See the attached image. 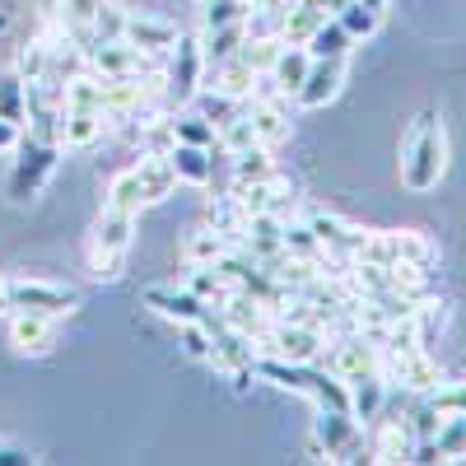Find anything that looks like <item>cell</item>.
<instances>
[{
	"label": "cell",
	"mask_w": 466,
	"mask_h": 466,
	"mask_svg": "<svg viewBox=\"0 0 466 466\" xmlns=\"http://www.w3.org/2000/svg\"><path fill=\"white\" fill-rule=\"evenodd\" d=\"M201 89H215V94H228V98L248 103L252 89H257V70L243 61V52H233V56L206 66V85H201Z\"/></svg>",
	"instance_id": "17"
},
{
	"label": "cell",
	"mask_w": 466,
	"mask_h": 466,
	"mask_svg": "<svg viewBox=\"0 0 466 466\" xmlns=\"http://www.w3.org/2000/svg\"><path fill=\"white\" fill-rule=\"evenodd\" d=\"M424 397L434 401L439 415H466V382H443L439 378V387H430Z\"/></svg>",
	"instance_id": "38"
},
{
	"label": "cell",
	"mask_w": 466,
	"mask_h": 466,
	"mask_svg": "<svg viewBox=\"0 0 466 466\" xmlns=\"http://www.w3.org/2000/svg\"><path fill=\"white\" fill-rule=\"evenodd\" d=\"M318 360H322L327 373H336L340 382H350V378L378 369V345H373V336H364L360 327H355V331H336V336H327V345H322Z\"/></svg>",
	"instance_id": "10"
},
{
	"label": "cell",
	"mask_w": 466,
	"mask_h": 466,
	"mask_svg": "<svg viewBox=\"0 0 466 466\" xmlns=\"http://www.w3.org/2000/svg\"><path fill=\"white\" fill-rule=\"evenodd\" d=\"M168 164H173L177 182L206 187V182L215 177V149H206V145H173V149H168Z\"/></svg>",
	"instance_id": "21"
},
{
	"label": "cell",
	"mask_w": 466,
	"mask_h": 466,
	"mask_svg": "<svg viewBox=\"0 0 466 466\" xmlns=\"http://www.w3.org/2000/svg\"><path fill=\"white\" fill-rule=\"evenodd\" d=\"M10 313V299H5V280H0V318Z\"/></svg>",
	"instance_id": "42"
},
{
	"label": "cell",
	"mask_w": 466,
	"mask_h": 466,
	"mask_svg": "<svg viewBox=\"0 0 466 466\" xmlns=\"http://www.w3.org/2000/svg\"><path fill=\"white\" fill-rule=\"evenodd\" d=\"M122 37H127L136 52H145V56H168L173 43H177V24L164 19V15L127 10V28H122Z\"/></svg>",
	"instance_id": "14"
},
{
	"label": "cell",
	"mask_w": 466,
	"mask_h": 466,
	"mask_svg": "<svg viewBox=\"0 0 466 466\" xmlns=\"http://www.w3.org/2000/svg\"><path fill=\"white\" fill-rule=\"evenodd\" d=\"M24 461H33L24 448H0V466H24Z\"/></svg>",
	"instance_id": "40"
},
{
	"label": "cell",
	"mask_w": 466,
	"mask_h": 466,
	"mask_svg": "<svg viewBox=\"0 0 466 466\" xmlns=\"http://www.w3.org/2000/svg\"><path fill=\"white\" fill-rule=\"evenodd\" d=\"M378 369L392 387H401V392H430V387H439V364L430 360V345L378 350Z\"/></svg>",
	"instance_id": "9"
},
{
	"label": "cell",
	"mask_w": 466,
	"mask_h": 466,
	"mask_svg": "<svg viewBox=\"0 0 466 466\" xmlns=\"http://www.w3.org/2000/svg\"><path fill=\"white\" fill-rule=\"evenodd\" d=\"M340 85H345V61H313L308 75H303V85H299V94H294V103L303 112H318L340 94Z\"/></svg>",
	"instance_id": "15"
},
{
	"label": "cell",
	"mask_w": 466,
	"mask_h": 466,
	"mask_svg": "<svg viewBox=\"0 0 466 466\" xmlns=\"http://www.w3.org/2000/svg\"><path fill=\"white\" fill-rule=\"evenodd\" d=\"M131 243H136V215H131V210L103 206V215H98L94 228H89V243H85L89 270H94L98 280H116V276L127 270Z\"/></svg>",
	"instance_id": "4"
},
{
	"label": "cell",
	"mask_w": 466,
	"mask_h": 466,
	"mask_svg": "<svg viewBox=\"0 0 466 466\" xmlns=\"http://www.w3.org/2000/svg\"><path fill=\"white\" fill-rule=\"evenodd\" d=\"M103 131H107V112H103V94H98V75L80 70L75 80L61 85L56 140H61V149H89L103 140Z\"/></svg>",
	"instance_id": "3"
},
{
	"label": "cell",
	"mask_w": 466,
	"mask_h": 466,
	"mask_svg": "<svg viewBox=\"0 0 466 466\" xmlns=\"http://www.w3.org/2000/svg\"><path fill=\"white\" fill-rule=\"evenodd\" d=\"M0 116L15 122V127H24V116H28V80L19 70L0 75Z\"/></svg>",
	"instance_id": "28"
},
{
	"label": "cell",
	"mask_w": 466,
	"mask_h": 466,
	"mask_svg": "<svg viewBox=\"0 0 466 466\" xmlns=\"http://www.w3.org/2000/svg\"><path fill=\"white\" fill-rule=\"evenodd\" d=\"M280 47H285V43H280V37H248V43H243L238 52H243V61H248V66H252L257 75H266L270 66H276V56H280Z\"/></svg>",
	"instance_id": "37"
},
{
	"label": "cell",
	"mask_w": 466,
	"mask_h": 466,
	"mask_svg": "<svg viewBox=\"0 0 466 466\" xmlns=\"http://www.w3.org/2000/svg\"><path fill=\"white\" fill-rule=\"evenodd\" d=\"M122 28H127V10L107 0V5L98 10V19H94V28H89V47H94V43H116V37H122Z\"/></svg>",
	"instance_id": "36"
},
{
	"label": "cell",
	"mask_w": 466,
	"mask_h": 466,
	"mask_svg": "<svg viewBox=\"0 0 466 466\" xmlns=\"http://www.w3.org/2000/svg\"><path fill=\"white\" fill-rule=\"evenodd\" d=\"M252 373L270 387H285V392L294 397H308L318 410H350V387L327 373L318 360H308V364H289V360H270V355H257L252 360Z\"/></svg>",
	"instance_id": "1"
},
{
	"label": "cell",
	"mask_w": 466,
	"mask_h": 466,
	"mask_svg": "<svg viewBox=\"0 0 466 466\" xmlns=\"http://www.w3.org/2000/svg\"><path fill=\"white\" fill-rule=\"evenodd\" d=\"M173 61H168V94L177 98V103H191L201 94V85H206V56H201V43L191 33H177V43H173V52H168Z\"/></svg>",
	"instance_id": "11"
},
{
	"label": "cell",
	"mask_w": 466,
	"mask_h": 466,
	"mask_svg": "<svg viewBox=\"0 0 466 466\" xmlns=\"http://www.w3.org/2000/svg\"><path fill=\"white\" fill-rule=\"evenodd\" d=\"M308 66H313L308 47L285 43V47H280V56H276V66L266 70V80H270V89H276L280 98H294V94H299V85H303V75H308Z\"/></svg>",
	"instance_id": "20"
},
{
	"label": "cell",
	"mask_w": 466,
	"mask_h": 466,
	"mask_svg": "<svg viewBox=\"0 0 466 466\" xmlns=\"http://www.w3.org/2000/svg\"><path fill=\"white\" fill-rule=\"evenodd\" d=\"M345 387H350V415H355L360 424L378 420L382 406L392 401V382L382 378V369H369V373H360V378H350Z\"/></svg>",
	"instance_id": "18"
},
{
	"label": "cell",
	"mask_w": 466,
	"mask_h": 466,
	"mask_svg": "<svg viewBox=\"0 0 466 466\" xmlns=\"http://www.w3.org/2000/svg\"><path fill=\"white\" fill-rule=\"evenodd\" d=\"M103 5H107V0H61L56 24H61V33L70 37L75 47H89V28H94Z\"/></svg>",
	"instance_id": "23"
},
{
	"label": "cell",
	"mask_w": 466,
	"mask_h": 466,
	"mask_svg": "<svg viewBox=\"0 0 466 466\" xmlns=\"http://www.w3.org/2000/svg\"><path fill=\"white\" fill-rule=\"evenodd\" d=\"M145 308H154L159 318L187 327V322H206L210 318V303L201 294H191L187 285H149L145 289Z\"/></svg>",
	"instance_id": "13"
},
{
	"label": "cell",
	"mask_w": 466,
	"mask_h": 466,
	"mask_svg": "<svg viewBox=\"0 0 466 466\" xmlns=\"http://www.w3.org/2000/svg\"><path fill=\"white\" fill-rule=\"evenodd\" d=\"M56 164H61V140H43V136L24 131L19 145H15V168H10V182H5V197L15 206L37 201V197H43V187L52 182Z\"/></svg>",
	"instance_id": "5"
},
{
	"label": "cell",
	"mask_w": 466,
	"mask_h": 466,
	"mask_svg": "<svg viewBox=\"0 0 466 466\" xmlns=\"http://www.w3.org/2000/svg\"><path fill=\"white\" fill-rule=\"evenodd\" d=\"M313 452L327 461H364V424L350 415V410H318L313 424Z\"/></svg>",
	"instance_id": "8"
},
{
	"label": "cell",
	"mask_w": 466,
	"mask_h": 466,
	"mask_svg": "<svg viewBox=\"0 0 466 466\" xmlns=\"http://www.w3.org/2000/svg\"><path fill=\"white\" fill-rule=\"evenodd\" d=\"M168 122H173V140L177 145H206V149H215V127L206 122L201 112H168Z\"/></svg>",
	"instance_id": "29"
},
{
	"label": "cell",
	"mask_w": 466,
	"mask_h": 466,
	"mask_svg": "<svg viewBox=\"0 0 466 466\" xmlns=\"http://www.w3.org/2000/svg\"><path fill=\"white\" fill-rule=\"evenodd\" d=\"M303 47H308V56H313V61H350V52H355V37L340 28L336 15H327Z\"/></svg>",
	"instance_id": "22"
},
{
	"label": "cell",
	"mask_w": 466,
	"mask_h": 466,
	"mask_svg": "<svg viewBox=\"0 0 466 466\" xmlns=\"http://www.w3.org/2000/svg\"><path fill=\"white\" fill-rule=\"evenodd\" d=\"M103 206H112V210H131V215H140L145 210V197H140V182H136V173L131 168H122L112 182H107V197H103Z\"/></svg>",
	"instance_id": "31"
},
{
	"label": "cell",
	"mask_w": 466,
	"mask_h": 466,
	"mask_svg": "<svg viewBox=\"0 0 466 466\" xmlns=\"http://www.w3.org/2000/svg\"><path fill=\"white\" fill-rule=\"evenodd\" d=\"M430 448H434V461H466V415H443Z\"/></svg>",
	"instance_id": "27"
},
{
	"label": "cell",
	"mask_w": 466,
	"mask_h": 466,
	"mask_svg": "<svg viewBox=\"0 0 466 466\" xmlns=\"http://www.w3.org/2000/svg\"><path fill=\"white\" fill-rule=\"evenodd\" d=\"M327 345V331L308 318H270V327L257 336V355L270 360H289V364H308L318 360Z\"/></svg>",
	"instance_id": "6"
},
{
	"label": "cell",
	"mask_w": 466,
	"mask_h": 466,
	"mask_svg": "<svg viewBox=\"0 0 466 466\" xmlns=\"http://www.w3.org/2000/svg\"><path fill=\"white\" fill-rule=\"evenodd\" d=\"M336 19H340V28L355 37V43H364V37H373L378 28H382V15H373V10H364L360 0H345V5L336 10Z\"/></svg>",
	"instance_id": "32"
},
{
	"label": "cell",
	"mask_w": 466,
	"mask_h": 466,
	"mask_svg": "<svg viewBox=\"0 0 466 466\" xmlns=\"http://www.w3.org/2000/svg\"><path fill=\"white\" fill-rule=\"evenodd\" d=\"M10 318V345L19 355L37 360V355H52L56 345V318H43V313H5Z\"/></svg>",
	"instance_id": "16"
},
{
	"label": "cell",
	"mask_w": 466,
	"mask_h": 466,
	"mask_svg": "<svg viewBox=\"0 0 466 466\" xmlns=\"http://www.w3.org/2000/svg\"><path fill=\"white\" fill-rule=\"evenodd\" d=\"M131 173H136V182H140L145 206L168 201L173 187H177V173H173V164H168V154H140V159L131 164Z\"/></svg>",
	"instance_id": "19"
},
{
	"label": "cell",
	"mask_w": 466,
	"mask_h": 466,
	"mask_svg": "<svg viewBox=\"0 0 466 466\" xmlns=\"http://www.w3.org/2000/svg\"><path fill=\"white\" fill-rule=\"evenodd\" d=\"M266 173H276V164H270V149H266V145H252V149H243V154H233V187L261 182Z\"/></svg>",
	"instance_id": "30"
},
{
	"label": "cell",
	"mask_w": 466,
	"mask_h": 466,
	"mask_svg": "<svg viewBox=\"0 0 466 466\" xmlns=\"http://www.w3.org/2000/svg\"><path fill=\"white\" fill-rule=\"evenodd\" d=\"M238 19H248V0H201V28L238 24Z\"/></svg>",
	"instance_id": "35"
},
{
	"label": "cell",
	"mask_w": 466,
	"mask_h": 466,
	"mask_svg": "<svg viewBox=\"0 0 466 466\" xmlns=\"http://www.w3.org/2000/svg\"><path fill=\"white\" fill-rule=\"evenodd\" d=\"M364 10H373V15H387V0H360Z\"/></svg>",
	"instance_id": "41"
},
{
	"label": "cell",
	"mask_w": 466,
	"mask_h": 466,
	"mask_svg": "<svg viewBox=\"0 0 466 466\" xmlns=\"http://www.w3.org/2000/svg\"><path fill=\"white\" fill-rule=\"evenodd\" d=\"M85 61L94 75H107V80H122V75H154V56L136 52L127 37H116V43H94L85 47Z\"/></svg>",
	"instance_id": "12"
},
{
	"label": "cell",
	"mask_w": 466,
	"mask_h": 466,
	"mask_svg": "<svg viewBox=\"0 0 466 466\" xmlns=\"http://www.w3.org/2000/svg\"><path fill=\"white\" fill-rule=\"evenodd\" d=\"M322 19H327V10L318 5V0H294V5L285 10V24H280V43H299L303 47Z\"/></svg>",
	"instance_id": "25"
},
{
	"label": "cell",
	"mask_w": 466,
	"mask_h": 466,
	"mask_svg": "<svg viewBox=\"0 0 466 466\" xmlns=\"http://www.w3.org/2000/svg\"><path fill=\"white\" fill-rule=\"evenodd\" d=\"M191 103H197V112L206 116V122H210L215 131H219V127L228 122V116H233V112H238V107H243L238 98H228V94H215V89H201V94H197V98H191Z\"/></svg>",
	"instance_id": "34"
},
{
	"label": "cell",
	"mask_w": 466,
	"mask_h": 466,
	"mask_svg": "<svg viewBox=\"0 0 466 466\" xmlns=\"http://www.w3.org/2000/svg\"><path fill=\"white\" fill-rule=\"evenodd\" d=\"M285 257L327 266V252H322V243L313 238V228H308V224H289V219H285Z\"/></svg>",
	"instance_id": "33"
},
{
	"label": "cell",
	"mask_w": 466,
	"mask_h": 466,
	"mask_svg": "<svg viewBox=\"0 0 466 466\" xmlns=\"http://www.w3.org/2000/svg\"><path fill=\"white\" fill-rule=\"evenodd\" d=\"M448 168V136L434 107H424L401 136V182L410 191H434Z\"/></svg>",
	"instance_id": "2"
},
{
	"label": "cell",
	"mask_w": 466,
	"mask_h": 466,
	"mask_svg": "<svg viewBox=\"0 0 466 466\" xmlns=\"http://www.w3.org/2000/svg\"><path fill=\"white\" fill-rule=\"evenodd\" d=\"M19 136H24V127H15V122H5V116H0V154H15Z\"/></svg>",
	"instance_id": "39"
},
{
	"label": "cell",
	"mask_w": 466,
	"mask_h": 466,
	"mask_svg": "<svg viewBox=\"0 0 466 466\" xmlns=\"http://www.w3.org/2000/svg\"><path fill=\"white\" fill-rule=\"evenodd\" d=\"M228 248H233V243L224 238V233H215L210 224H201V228H191V233H187L182 257H187V266H210V261H219Z\"/></svg>",
	"instance_id": "26"
},
{
	"label": "cell",
	"mask_w": 466,
	"mask_h": 466,
	"mask_svg": "<svg viewBox=\"0 0 466 466\" xmlns=\"http://www.w3.org/2000/svg\"><path fill=\"white\" fill-rule=\"evenodd\" d=\"M5 299H10V313H43V318H56V322L80 308V289L37 280V276L5 280Z\"/></svg>",
	"instance_id": "7"
},
{
	"label": "cell",
	"mask_w": 466,
	"mask_h": 466,
	"mask_svg": "<svg viewBox=\"0 0 466 466\" xmlns=\"http://www.w3.org/2000/svg\"><path fill=\"white\" fill-rule=\"evenodd\" d=\"M201 56H206V66H215V61H224V56H233L243 43H248V24L238 19V24H219V28H201Z\"/></svg>",
	"instance_id": "24"
}]
</instances>
